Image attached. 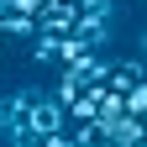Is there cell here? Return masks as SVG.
<instances>
[{"label":"cell","mask_w":147,"mask_h":147,"mask_svg":"<svg viewBox=\"0 0 147 147\" xmlns=\"http://www.w3.org/2000/svg\"><path fill=\"white\" fill-rule=\"evenodd\" d=\"M63 126H68V110H63V100L53 95V89L47 95H32V110H26V137L32 142H47L53 131H63Z\"/></svg>","instance_id":"1"},{"label":"cell","mask_w":147,"mask_h":147,"mask_svg":"<svg viewBox=\"0 0 147 147\" xmlns=\"http://www.w3.org/2000/svg\"><path fill=\"white\" fill-rule=\"evenodd\" d=\"M100 142L105 147H147V121L131 110H116V116L100 121Z\"/></svg>","instance_id":"2"},{"label":"cell","mask_w":147,"mask_h":147,"mask_svg":"<svg viewBox=\"0 0 147 147\" xmlns=\"http://www.w3.org/2000/svg\"><path fill=\"white\" fill-rule=\"evenodd\" d=\"M32 32H37V16L21 0H0V37H26L32 42Z\"/></svg>","instance_id":"3"},{"label":"cell","mask_w":147,"mask_h":147,"mask_svg":"<svg viewBox=\"0 0 147 147\" xmlns=\"http://www.w3.org/2000/svg\"><path fill=\"white\" fill-rule=\"evenodd\" d=\"M105 79L116 84V89H131V84H142V79H147V63H142V58H110Z\"/></svg>","instance_id":"4"},{"label":"cell","mask_w":147,"mask_h":147,"mask_svg":"<svg viewBox=\"0 0 147 147\" xmlns=\"http://www.w3.org/2000/svg\"><path fill=\"white\" fill-rule=\"evenodd\" d=\"M126 110H131V116H142V121H147V79L126 89Z\"/></svg>","instance_id":"5"},{"label":"cell","mask_w":147,"mask_h":147,"mask_svg":"<svg viewBox=\"0 0 147 147\" xmlns=\"http://www.w3.org/2000/svg\"><path fill=\"white\" fill-rule=\"evenodd\" d=\"M79 5H110V0H79Z\"/></svg>","instance_id":"6"}]
</instances>
